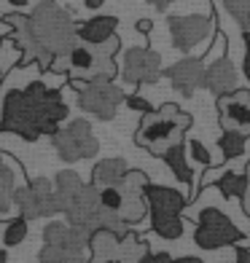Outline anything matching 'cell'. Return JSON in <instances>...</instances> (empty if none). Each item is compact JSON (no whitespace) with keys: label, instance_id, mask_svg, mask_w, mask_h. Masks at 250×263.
Returning <instances> with one entry per match:
<instances>
[{"label":"cell","instance_id":"cell-19","mask_svg":"<svg viewBox=\"0 0 250 263\" xmlns=\"http://www.w3.org/2000/svg\"><path fill=\"white\" fill-rule=\"evenodd\" d=\"M245 148H247V135H242V132L223 129V135L218 137V151H221L223 161L242 159L245 156Z\"/></svg>","mask_w":250,"mask_h":263},{"label":"cell","instance_id":"cell-33","mask_svg":"<svg viewBox=\"0 0 250 263\" xmlns=\"http://www.w3.org/2000/svg\"><path fill=\"white\" fill-rule=\"evenodd\" d=\"M105 6V0H83V8L86 11H100Z\"/></svg>","mask_w":250,"mask_h":263},{"label":"cell","instance_id":"cell-36","mask_svg":"<svg viewBox=\"0 0 250 263\" xmlns=\"http://www.w3.org/2000/svg\"><path fill=\"white\" fill-rule=\"evenodd\" d=\"M8 260V255H6V250H0V263H6Z\"/></svg>","mask_w":250,"mask_h":263},{"label":"cell","instance_id":"cell-22","mask_svg":"<svg viewBox=\"0 0 250 263\" xmlns=\"http://www.w3.org/2000/svg\"><path fill=\"white\" fill-rule=\"evenodd\" d=\"M212 3L223 6L229 11V16L240 25V30H250V0H212Z\"/></svg>","mask_w":250,"mask_h":263},{"label":"cell","instance_id":"cell-28","mask_svg":"<svg viewBox=\"0 0 250 263\" xmlns=\"http://www.w3.org/2000/svg\"><path fill=\"white\" fill-rule=\"evenodd\" d=\"M245 175H247V194H245L240 201H242V212L250 218V159H247V164H245Z\"/></svg>","mask_w":250,"mask_h":263},{"label":"cell","instance_id":"cell-16","mask_svg":"<svg viewBox=\"0 0 250 263\" xmlns=\"http://www.w3.org/2000/svg\"><path fill=\"white\" fill-rule=\"evenodd\" d=\"M162 161L170 166V172L181 180L186 188L194 185V170L188 166V151H186V142H175L172 148H167L162 153Z\"/></svg>","mask_w":250,"mask_h":263},{"label":"cell","instance_id":"cell-15","mask_svg":"<svg viewBox=\"0 0 250 263\" xmlns=\"http://www.w3.org/2000/svg\"><path fill=\"white\" fill-rule=\"evenodd\" d=\"M129 172V164L121 156H111V159H100L92 170V185L94 188H111V185H121L124 175Z\"/></svg>","mask_w":250,"mask_h":263},{"label":"cell","instance_id":"cell-3","mask_svg":"<svg viewBox=\"0 0 250 263\" xmlns=\"http://www.w3.org/2000/svg\"><path fill=\"white\" fill-rule=\"evenodd\" d=\"M191 124H194L191 113L181 110L175 102H164L162 107L140 118V126L135 132V145L146 148L148 153L162 159L167 148H172L175 142H183V135L191 129Z\"/></svg>","mask_w":250,"mask_h":263},{"label":"cell","instance_id":"cell-35","mask_svg":"<svg viewBox=\"0 0 250 263\" xmlns=\"http://www.w3.org/2000/svg\"><path fill=\"white\" fill-rule=\"evenodd\" d=\"M8 6H14V8H25L27 6V0H6Z\"/></svg>","mask_w":250,"mask_h":263},{"label":"cell","instance_id":"cell-13","mask_svg":"<svg viewBox=\"0 0 250 263\" xmlns=\"http://www.w3.org/2000/svg\"><path fill=\"white\" fill-rule=\"evenodd\" d=\"M237 81H240V73H237V65L229 59V54L216 57L205 67V89H210L216 97L231 94L237 89Z\"/></svg>","mask_w":250,"mask_h":263},{"label":"cell","instance_id":"cell-27","mask_svg":"<svg viewBox=\"0 0 250 263\" xmlns=\"http://www.w3.org/2000/svg\"><path fill=\"white\" fill-rule=\"evenodd\" d=\"M242 41H245V59H242V70H245V76L250 81V30L242 32Z\"/></svg>","mask_w":250,"mask_h":263},{"label":"cell","instance_id":"cell-24","mask_svg":"<svg viewBox=\"0 0 250 263\" xmlns=\"http://www.w3.org/2000/svg\"><path fill=\"white\" fill-rule=\"evenodd\" d=\"M186 151H188V156H191L197 164H202L205 170H207V166H212V156H210V151H207L205 145H202L199 140H188V142H186Z\"/></svg>","mask_w":250,"mask_h":263},{"label":"cell","instance_id":"cell-11","mask_svg":"<svg viewBox=\"0 0 250 263\" xmlns=\"http://www.w3.org/2000/svg\"><path fill=\"white\" fill-rule=\"evenodd\" d=\"M205 57H183L175 65L164 67L162 76L172 83V89L183 97H194L199 89H205Z\"/></svg>","mask_w":250,"mask_h":263},{"label":"cell","instance_id":"cell-34","mask_svg":"<svg viewBox=\"0 0 250 263\" xmlns=\"http://www.w3.org/2000/svg\"><path fill=\"white\" fill-rule=\"evenodd\" d=\"M172 263H202L197 255H183V258H175Z\"/></svg>","mask_w":250,"mask_h":263},{"label":"cell","instance_id":"cell-31","mask_svg":"<svg viewBox=\"0 0 250 263\" xmlns=\"http://www.w3.org/2000/svg\"><path fill=\"white\" fill-rule=\"evenodd\" d=\"M89 263H127L121 255H111V258H89Z\"/></svg>","mask_w":250,"mask_h":263},{"label":"cell","instance_id":"cell-2","mask_svg":"<svg viewBox=\"0 0 250 263\" xmlns=\"http://www.w3.org/2000/svg\"><path fill=\"white\" fill-rule=\"evenodd\" d=\"M67 105L59 89H49L41 78H32L27 86L6 89L0 97V132L19 135L35 142L38 137H54L62 121H67Z\"/></svg>","mask_w":250,"mask_h":263},{"label":"cell","instance_id":"cell-20","mask_svg":"<svg viewBox=\"0 0 250 263\" xmlns=\"http://www.w3.org/2000/svg\"><path fill=\"white\" fill-rule=\"evenodd\" d=\"M27 234H30V220L22 218V215H16V218H11L6 223V229H3V245L6 247H16V245H22L27 239Z\"/></svg>","mask_w":250,"mask_h":263},{"label":"cell","instance_id":"cell-37","mask_svg":"<svg viewBox=\"0 0 250 263\" xmlns=\"http://www.w3.org/2000/svg\"><path fill=\"white\" fill-rule=\"evenodd\" d=\"M0 51H3V38H0Z\"/></svg>","mask_w":250,"mask_h":263},{"label":"cell","instance_id":"cell-18","mask_svg":"<svg viewBox=\"0 0 250 263\" xmlns=\"http://www.w3.org/2000/svg\"><path fill=\"white\" fill-rule=\"evenodd\" d=\"M212 185H216L221 194L229 199V196H234V199H242L245 194H247V175L245 172H231V170H221L218 172V177L212 180Z\"/></svg>","mask_w":250,"mask_h":263},{"label":"cell","instance_id":"cell-21","mask_svg":"<svg viewBox=\"0 0 250 263\" xmlns=\"http://www.w3.org/2000/svg\"><path fill=\"white\" fill-rule=\"evenodd\" d=\"M14 191H16V177L6 164H0V215H6L14 207Z\"/></svg>","mask_w":250,"mask_h":263},{"label":"cell","instance_id":"cell-5","mask_svg":"<svg viewBox=\"0 0 250 263\" xmlns=\"http://www.w3.org/2000/svg\"><path fill=\"white\" fill-rule=\"evenodd\" d=\"M245 234L231 223V218L218 207H205L197 212V229H194V245L199 250H221V247H231L240 245Z\"/></svg>","mask_w":250,"mask_h":263},{"label":"cell","instance_id":"cell-1","mask_svg":"<svg viewBox=\"0 0 250 263\" xmlns=\"http://www.w3.org/2000/svg\"><path fill=\"white\" fill-rule=\"evenodd\" d=\"M3 22L14 30L11 38L22 54V65L35 62L46 73L54 57L70 54V49L78 43V25L73 22V14L51 0L38 3L32 14H6Z\"/></svg>","mask_w":250,"mask_h":263},{"label":"cell","instance_id":"cell-25","mask_svg":"<svg viewBox=\"0 0 250 263\" xmlns=\"http://www.w3.org/2000/svg\"><path fill=\"white\" fill-rule=\"evenodd\" d=\"M124 105L129 107V110H137V113H142V116L153 110L151 102H148L146 97H140V94H127V97H124Z\"/></svg>","mask_w":250,"mask_h":263},{"label":"cell","instance_id":"cell-7","mask_svg":"<svg viewBox=\"0 0 250 263\" xmlns=\"http://www.w3.org/2000/svg\"><path fill=\"white\" fill-rule=\"evenodd\" d=\"M70 86L78 91V107L100 121H111L118 113V105H124V89L116 86L113 81H94V83H81L70 81Z\"/></svg>","mask_w":250,"mask_h":263},{"label":"cell","instance_id":"cell-10","mask_svg":"<svg viewBox=\"0 0 250 263\" xmlns=\"http://www.w3.org/2000/svg\"><path fill=\"white\" fill-rule=\"evenodd\" d=\"M162 54H156L148 46H135L127 49L121 57V78L132 86L142 83H156L162 78Z\"/></svg>","mask_w":250,"mask_h":263},{"label":"cell","instance_id":"cell-6","mask_svg":"<svg viewBox=\"0 0 250 263\" xmlns=\"http://www.w3.org/2000/svg\"><path fill=\"white\" fill-rule=\"evenodd\" d=\"M57 156L65 164H76V161H86L94 159L100 151V140L94 137L92 124L86 118H73L65 126H59V132L51 137Z\"/></svg>","mask_w":250,"mask_h":263},{"label":"cell","instance_id":"cell-8","mask_svg":"<svg viewBox=\"0 0 250 263\" xmlns=\"http://www.w3.org/2000/svg\"><path fill=\"white\" fill-rule=\"evenodd\" d=\"M14 207L19 210L22 218L38 220V218H51V215L62 212L54 194V183L46 177H32L30 183L16 185L14 191Z\"/></svg>","mask_w":250,"mask_h":263},{"label":"cell","instance_id":"cell-32","mask_svg":"<svg viewBox=\"0 0 250 263\" xmlns=\"http://www.w3.org/2000/svg\"><path fill=\"white\" fill-rule=\"evenodd\" d=\"M148 3H151L153 8H156V11H167V8H170V6L175 3V0H148Z\"/></svg>","mask_w":250,"mask_h":263},{"label":"cell","instance_id":"cell-30","mask_svg":"<svg viewBox=\"0 0 250 263\" xmlns=\"http://www.w3.org/2000/svg\"><path fill=\"white\" fill-rule=\"evenodd\" d=\"M135 30H137L140 35H148V32L153 30V22H151V19H137V22H135Z\"/></svg>","mask_w":250,"mask_h":263},{"label":"cell","instance_id":"cell-17","mask_svg":"<svg viewBox=\"0 0 250 263\" xmlns=\"http://www.w3.org/2000/svg\"><path fill=\"white\" fill-rule=\"evenodd\" d=\"M83 185H86V183L78 177V172H73V170L57 172V177H54V194H57V201H59V210L65 212L70 201L81 194Z\"/></svg>","mask_w":250,"mask_h":263},{"label":"cell","instance_id":"cell-29","mask_svg":"<svg viewBox=\"0 0 250 263\" xmlns=\"http://www.w3.org/2000/svg\"><path fill=\"white\" fill-rule=\"evenodd\" d=\"M234 263H250V250L242 247V245H237L234 247Z\"/></svg>","mask_w":250,"mask_h":263},{"label":"cell","instance_id":"cell-4","mask_svg":"<svg viewBox=\"0 0 250 263\" xmlns=\"http://www.w3.org/2000/svg\"><path fill=\"white\" fill-rule=\"evenodd\" d=\"M146 201H148V215H151V231L167 239V242H175L181 239L186 231V220H183V210L188 204V196L181 194L175 188L167 185H146Z\"/></svg>","mask_w":250,"mask_h":263},{"label":"cell","instance_id":"cell-23","mask_svg":"<svg viewBox=\"0 0 250 263\" xmlns=\"http://www.w3.org/2000/svg\"><path fill=\"white\" fill-rule=\"evenodd\" d=\"M100 204L108 210V212H121V204H124V191L118 185H111V188H100Z\"/></svg>","mask_w":250,"mask_h":263},{"label":"cell","instance_id":"cell-12","mask_svg":"<svg viewBox=\"0 0 250 263\" xmlns=\"http://www.w3.org/2000/svg\"><path fill=\"white\" fill-rule=\"evenodd\" d=\"M218 124L221 129H234L250 137V89H234L218 97Z\"/></svg>","mask_w":250,"mask_h":263},{"label":"cell","instance_id":"cell-9","mask_svg":"<svg viewBox=\"0 0 250 263\" xmlns=\"http://www.w3.org/2000/svg\"><path fill=\"white\" fill-rule=\"evenodd\" d=\"M167 27H170V38H172V46L177 51H194L199 43H207L216 32V22L212 16H199V14H191V16H167Z\"/></svg>","mask_w":250,"mask_h":263},{"label":"cell","instance_id":"cell-26","mask_svg":"<svg viewBox=\"0 0 250 263\" xmlns=\"http://www.w3.org/2000/svg\"><path fill=\"white\" fill-rule=\"evenodd\" d=\"M175 258L170 255V253H151V250H148V253H146V258H142L140 263H172Z\"/></svg>","mask_w":250,"mask_h":263},{"label":"cell","instance_id":"cell-14","mask_svg":"<svg viewBox=\"0 0 250 263\" xmlns=\"http://www.w3.org/2000/svg\"><path fill=\"white\" fill-rule=\"evenodd\" d=\"M118 30V16L113 14H97L86 22L78 25V41L86 46H100L105 41H111Z\"/></svg>","mask_w":250,"mask_h":263}]
</instances>
